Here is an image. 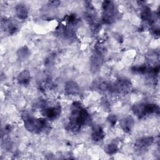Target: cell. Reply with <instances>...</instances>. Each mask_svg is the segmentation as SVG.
Returning <instances> with one entry per match:
<instances>
[{
	"instance_id": "ac0fdd59",
	"label": "cell",
	"mask_w": 160,
	"mask_h": 160,
	"mask_svg": "<svg viewBox=\"0 0 160 160\" xmlns=\"http://www.w3.org/2000/svg\"><path fill=\"white\" fill-rule=\"evenodd\" d=\"M111 84L105 82H102L101 83H100L99 88L100 89H101L102 91H111Z\"/></svg>"
},
{
	"instance_id": "7a4b0ae2",
	"label": "cell",
	"mask_w": 160,
	"mask_h": 160,
	"mask_svg": "<svg viewBox=\"0 0 160 160\" xmlns=\"http://www.w3.org/2000/svg\"><path fill=\"white\" fill-rule=\"evenodd\" d=\"M23 119L25 128L32 133H39L47 126L46 120L44 118H36L29 115H24Z\"/></svg>"
},
{
	"instance_id": "3957f363",
	"label": "cell",
	"mask_w": 160,
	"mask_h": 160,
	"mask_svg": "<svg viewBox=\"0 0 160 160\" xmlns=\"http://www.w3.org/2000/svg\"><path fill=\"white\" fill-rule=\"evenodd\" d=\"M102 21L105 24H111L117 20L119 16L118 11L112 1H105L102 4Z\"/></svg>"
},
{
	"instance_id": "8992f818",
	"label": "cell",
	"mask_w": 160,
	"mask_h": 160,
	"mask_svg": "<svg viewBox=\"0 0 160 160\" xmlns=\"http://www.w3.org/2000/svg\"><path fill=\"white\" fill-rule=\"evenodd\" d=\"M1 27L2 28L8 31L10 34H14L18 29V24L9 19H5L1 20Z\"/></svg>"
},
{
	"instance_id": "e0dca14e",
	"label": "cell",
	"mask_w": 160,
	"mask_h": 160,
	"mask_svg": "<svg viewBox=\"0 0 160 160\" xmlns=\"http://www.w3.org/2000/svg\"><path fill=\"white\" fill-rule=\"evenodd\" d=\"M118 150V145L115 142L108 144L104 147V151L108 154H115Z\"/></svg>"
},
{
	"instance_id": "6da1fadb",
	"label": "cell",
	"mask_w": 160,
	"mask_h": 160,
	"mask_svg": "<svg viewBox=\"0 0 160 160\" xmlns=\"http://www.w3.org/2000/svg\"><path fill=\"white\" fill-rule=\"evenodd\" d=\"M91 122L90 115L88 111L81 107L79 102H74L72 104L71 114L68 126L71 131L79 130L82 126Z\"/></svg>"
},
{
	"instance_id": "d6986e66",
	"label": "cell",
	"mask_w": 160,
	"mask_h": 160,
	"mask_svg": "<svg viewBox=\"0 0 160 160\" xmlns=\"http://www.w3.org/2000/svg\"><path fill=\"white\" fill-rule=\"evenodd\" d=\"M107 120L109 122V123L111 125V126H114L116 123V121L118 120V118L116 117V115H114V114H111L109 115L108 118H107Z\"/></svg>"
},
{
	"instance_id": "ffe728a7",
	"label": "cell",
	"mask_w": 160,
	"mask_h": 160,
	"mask_svg": "<svg viewBox=\"0 0 160 160\" xmlns=\"http://www.w3.org/2000/svg\"><path fill=\"white\" fill-rule=\"evenodd\" d=\"M61 4V2L59 1H52L49 2V5L51 6H57Z\"/></svg>"
},
{
	"instance_id": "8fae6325",
	"label": "cell",
	"mask_w": 160,
	"mask_h": 160,
	"mask_svg": "<svg viewBox=\"0 0 160 160\" xmlns=\"http://www.w3.org/2000/svg\"><path fill=\"white\" fill-rule=\"evenodd\" d=\"M102 55L98 52L96 54H94L91 58V66L92 70L96 71L100 68L102 64Z\"/></svg>"
},
{
	"instance_id": "30bf717a",
	"label": "cell",
	"mask_w": 160,
	"mask_h": 160,
	"mask_svg": "<svg viewBox=\"0 0 160 160\" xmlns=\"http://www.w3.org/2000/svg\"><path fill=\"white\" fill-rule=\"evenodd\" d=\"M15 14L16 16L22 20L26 19L28 16V11L24 4H19L15 6Z\"/></svg>"
},
{
	"instance_id": "9a60e30c",
	"label": "cell",
	"mask_w": 160,
	"mask_h": 160,
	"mask_svg": "<svg viewBox=\"0 0 160 160\" xmlns=\"http://www.w3.org/2000/svg\"><path fill=\"white\" fill-rule=\"evenodd\" d=\"M29 50L28 49V48L26 46H24L21 48H20L16 52L17 54V57L19 60L23 61L24 59H26L29 55Z\"/></svg>"
},
{
	"instance_id": "9c48e42d",
	"label": "cell",
	"mask_w": 160,
	"mask_h": 160,
	"mask_svg": "<svg viewBox=\"0 0 160 160\" xmlns=\"http://www.w3.org/2000/svg\"><path fill=\"white\" fill-rule=\"evenodd\" d=\"M65 92L68 94L70 95H76L79 93L80 88L79 85L74 81H68L64 86Z\"/></svg>"
},
{
	"instance_id": "52a82bcc",
	"label": "cell",
	"mask_w": 160,
	"mask_h": 160,
	"mask_svg": "<svg viewBox=\"0 0 160 160\" xmlns=\"http://www.w3.org/2000/svg\"><path fill=\"white\" fill-rule=\"evenodd\" d=\"M119 124L122 129L125 132L129 133L132 130V128L134 124V121L131 116H129L121 119L119 121Z\"/></svg>"
},
{
	"instance_id": "5b68a950",
	"label": "cell",
	"mask_w": 160,
	"mask_h": 160,
	"mask_svg": "<svg viewBox=\"0 0 160 160\" xmlns=\"http://www.w3.org/2000/svg\"><path fill=\"white\" fill-rule=\"evenodd\" d=\"M61 112V106H54L46 107L43 109V114L48 118L54 119L58 118Z\"/></svg>"
},
{
	"instance_id": "277c9868",
	"label": "cell",
	"mask_w": 160,
	"mask_h": 160,
	"mask_svg": "<svg viewBox=\"0 0 160 160\" xmlns=\"http://www.w3.org/2000/svg\"><path fill=\"white\" fill-rule=\"evenodd\" d=\"M131 86V83L127 79L118 80L116 83L111 86V91L116 92H122L128 91Z\"/></svg>"
},
{
	"instance_id": "2e32d148",
	"label": "cell",
	"mask_w": 160,
	"mask_h": 160,
	"mask_svg": "<svg viewBox=\"0 0 160 160\" xmlns=\"http://www.w3.org/2000/svg\"><path fill=\"white\" fill-rule=\"evenodd\" d=\"M141 19L145 21H151L152 18V14L151 9L148 6H144L141 13Z\"/></svg>"
},
{
	"instance_id": "7c38bea8",
	"label": "cell",
	"mask_w": 160,
	"mask_h": 160,
	"mask_svg": "<svg viewBox=\"0 0 160 160\" xmlns=\"http://www.w3.org/2000/svg\"><path fill=\"white\" fill-rule=\"evenodd\" d=\"M17 81L19 84L28 85L30 81V73L29 72L24 69L21 71L17 77Z\"/></svg>"
},
{
	"instance_id": "ba28073f",
	"label": "cell",
	"mask_w": 160,
	"mask_h": 160,
	"mask_svg": "<svg viewBox=\"0 0 160 160\" xmlns=\"http://www.w3.org/2000/svg\"><path fill=\"white\" fill-rule=\"evenodd\" d=\"M105 136V133L101 126L96 125L92 127L91 138L93 141L98 142L102 141Z\"/></svg>"
},
{
	"instance_id": "5bb4252c",
	"label": "cell",
	"mask_w": 160,
	"mask_h": 160,
	"mask_svg": "<svg viewBox=\"0 0 160 160\" xmlns=\"http://www.w3.org/2000/svg\"><path fill=\"white\" fill-rule=\"evenodd\" d=\"M154 141V139L151 136H146L136 141L135 145L139 148H144L151 146Z\"/></svg>"
},
{
	"instance_id": "4fadbf2b",
	"label": "cell",
	"mask_w": 160,
	"mask_h": 160,
	"mask_svg": "<svg viewBox=\"0 0 160 160\" xmlns=\"http://www.w3.org/2000/svg\"><path fill=\"white\" fill-rule=\"evenodd\" d=\"M132 111L133 113L139 118L146 116L145 111V103H140L133 105L132 107Z\"/></svg>"
}]
</instances>
